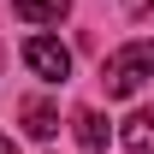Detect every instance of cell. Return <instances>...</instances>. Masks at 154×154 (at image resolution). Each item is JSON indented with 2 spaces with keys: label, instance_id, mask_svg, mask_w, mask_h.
<instances>
[{
  "label": "cell",
  "instance_id": "8992f818",
  "mask_svg": "<svg viewBox=\"0 0 154 154\" xmlns=\"http://www.w3.org/2000/svg\"><path fill=\"white\" fill-rule=\"evenodd\" d=\"M71 125H77V142H83L89 154H101V148H107V119H101L95 107H83V113H77Z\"/></svg>",
  "mask_w": 154,
  "mask_h": 154
},
{
  "label": "cell",
  "instance_id": "277c9868",
  "mask_svg": "<svg viewBox=\"0 0 154 154\" xmlns=\"http://www.w3.org/2000/svg\"><path fill=\"white\" fill-rule=\"evenodd\" d=\"M125 148H131V154H154V113H148V107L125 119Z\"/></svg>",
  "mask_w": 154,
  "mask_h": 154
},
{
  "label": "cell",
  "instance_id": "7a4b0ae2",
  "mask_svg": "<svg viewBox=\"0 0 154 154\" xmlns=\"http://www.w3.org/2000/svg\"><path fill=\"white\" fill-rule=\"evenodd\" d=\"M24 65L36 77H48V83H65V77H71V48L54 42V36H30L24 42Z\"/></svg>",
  "mask_w": 154,
  "mask_h": 154
},
{
  "label": "cell",
  "instance_id": "3957f363",
  "mask_svg": "<svg viewBox=\"0 0 154 154\" xmlns=\"http://www.w3.org/2000/svg\"><path fill=\"white\" fill-rule=\"evenodd\" d=\"M12 12H18L24 24H59L71 12V0H12Z\"/></svg>",
  "mask_w": 154,
  "mask_h": 154
},
{
  "label": "cell",
  "instance_id": "52a82bcc",
  "mask_svg": "<svg viewBox=\"0 0 154 154\" xmlns=\"http://www.w3.org/2000/svg\"><path fill=\"white\" fill-rule=\"evenodd\" d=\"M125 12H131V18H148V12H154V0H125Z\"/></svg>",
  "mask_w": 154,
  "mask_h": 154
},
{
  "label": "cell",
  "instance_id": "ba28073f",
  "mask_svg": "<svg viewBox=\"0 0 154 154\" xmlns=\"http://www.w3.org/2000/svg\"><path fill=\"white\" fill-rule=\"evenodd\" d=\"M0 154H18V148H12V136H6V131H0Z\"/></svg>",
  "mask_w": 154,
  "mask_h": 154
},
{
  "label": "cell",
  "instance_id": "6da1fadb",
  "mask_svg": "<svg viewBox=\"0 0 154 154\" xmlns=\"http://www.w3.org/2000/svg\"><path fill=\"white\" fill-rule=\"evenodd\" d=\"M148 77H154V42H125V48L101 65V83H107V95H113V101L136 95Z\"/></svg>",
  "mask_w": 154,
  "mask_h": 154
},
{
  "label": "cell",
  "instance_id": "5b68a950",
  "mask_svg": "<svg viewBox=\"0 0 154 154\" xmlns=\"http://www.w3.org/2000/svg\"><path fill=\"white\" fill-rule=\"evenodd\" d=\"M24 131L48 142V136L59 131V113H54V101H24Z\"/></svg>",
  "mask_w": 154,
  "mask_h": 154
}]
</instances>
